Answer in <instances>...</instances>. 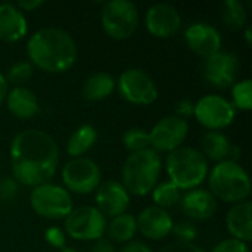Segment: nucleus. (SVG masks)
<instances>
[{
    "instance_id": "obj_1",
    "label": "nucleus",
    "mask_w": 252,
    "mask_h": 252,
    "mask_svg": "<svg viewBox=\"0 0 252 252\" xmlns=\"http://www.w3.org/2000/svg\"><path fill=\"white\" fill-rule=\"evenodd\" d=\"M13 179L25 186L49 183L59 164V149L53 137L41 130L19 131L10 143Z\"/></svg>"
},
{
    "instance_id": "obj_2",
    "label": "nucleus",
    "mask_w": 252,
    "mask_h": 252,
    "mask_svg": "<svg viewBox=\"0 0 252 252\" xmlns=\"http://www.w3.org/2000/svg\"><path fill=\"white\" fill-rule=\"evenodd\" d=\"M27 53L34 66L52 74L68 71L77 61L74 38L62 28L37 30L27 43Z\"/></svg>"
},
{
    "instance_id": "obj_3",
    "label": "nucleus",
    "mask_w": 252,
    "mask_h": 252,
    "mask_svg": "<svg viewBox=\"0 0 252 252\" xmlns=\"http://www.w3.org/2000/svg\"><path fill=\"white\" fill-rule=\"evenodd\" d=\"M161 168V157L151 148L130 154L123 165V186L131 195L145 196L158 185Z\"/></svg>"
},
{
    "instance_id": "obj_4",
    "label": "nucleus",
    "mask_w": 252,
    "mask_h": 252,
    "mask_svg": "<svg viewBox=\"0 0 252 252\" xmlns=\"http://www.w3.org/2000/svg\"><path fill=\"white\" fill-rule=\"evenodd\" d=\"M165 170L170 182L179 189L192 190L205 180L208 174V161L201 151L180 146L167 157Z\"/></svg>"
},
{
    "instance_id": "obj_5",
    "label": "nucleus",
    "mask_w": 252,
    "mask_h": 252,
    "mask_svg": "<svg viewBox=\"0 0 252 252\" xmlns=\"http://www.w3.org/2000/svg\"><path fill=\"white\" fill-rule=\"evenodd\" d=\"M210 192L216 199L239 204L248 199L251 193V180L248 173L236 161L219 162L208 177Z\"/></svg>"
},
{
    "instance_id": "obj_6",
    "label": "nucleus",
    "mask_w": 252,
    "mask_h": 252,
    "mask_svg": "<svg viewBox=\"0 0 252 252\" xmlns=\"http://www.w3.org/2000/svg\"><path fill=\"white\" fill-rule=\"evenodd\" d=\"M100 22L105 32L115 40L131 37L139 24V10L130 0H109L100 10Z\"/></svg>"
},
{
    "instance_id": "obj_7",
    "label": "nucleus",
    "mask_w": 252,
    "mask_h": 252,
    "mask_svg": "<svg viewBox=\"0 0 252 252\" xmlns=\"http://www.w3.org/2000/svg\"><path fill=\"white\" fill-rule=\"evenodd\" d=\"M30 204L35 214L47 220L66 219L74 210L69 192L62 186L53 183H44L32 188L30 195Z\"/></svg>"
},
{
    "instance_id": "obj_8",
    "label": "nucleus",
    "mask_w": 252,
    "mask_h": 252,
    "mask_svg": "<svg viewBox=\"0 0 252 252\" xmlns=\"http://www.w3.org/2000/svg\"><path fill=\"white\" fill-rule=\"evenodd\" d=\"M106 217L90 205L78 207L65 219V233L75 241H99L106 233Z\"/></svg>"
},
{
    "instance_id": "obj_9",
    "label": "nucleus",
    "mask_w": 252,
    "mask_h": 252,
    "mask_svg": "<svg viewBox=\"0 0 252 252\" xmlns=\"http://www.w3.org/2000/svg\"><path fill=\"white\" fill-rule=\"evenodd\" d=\"M115 87L123 99L134 105H151L158 99L155 81L139 68L126 69L115 81Z\"/></svg>"
},
{
    "instance_id": "obj_10",
    "label": "nucleus",
    "mask_w": 252,
    "mask_h": 252,
    "mask_svg": "<svg viewBox=\"0 0 252 252\" xmlns=\"http://www.w3.org/2000/svg\"><path fill=\"white\" fill-rule=\"evenodd\" d=\"M100 168L90 158H74L68 161L62 170V182L66 190L78 195H87L96 190L100 185Z\"/></svg>"
},
{
    "instance_id": "obj_11",
    "label": "nucleus",
    "mask_w": 252,
    "mask_h": 252,
    "mask_svg": "<svg viewBox=\"0 0 252 252\" xmlns=\"http://www.w3.org/2000/svg\"><path fill=\"white\" fill-rule=\"evenodd\" d=\"M195 118L210 131L229 127L236 117V109L230 100L220 94H207L195 103Z\"/></svg>"
},
{
    "instance_id": "obj_12",
    "label": "nucleus",
    "mask_w": 252,
    "mask_h": 252,
    "mask_svg": "<svg viewBox=\"0 0 252 252\" xmlns=\"http://www.w3.org/2000/svg\"><path fill=\"white\" fill-rule=\"evenodd\" d=\"M189 133L188 121L176 117L168 115L159 120L149 134V145L155 152H173L183 145Z\"/></svg>"
},
{
    "instance_id": "obj_13",
    "label": "nucleus",
    "mask_w": 252,
    "mask_h": 252,
    "mask_svg": "<svg viewBox=\"0 0 252 252\" xmlns=\"http://www.w3.org/2000/svg\"><path fill=\"white\" fill-rule=\"evenodd\" d=\"M239 69V58L232 52L220 50L205 58L202 65V75L211 86L226 89L236 83Z\"/></svg>"
},
{
    "instance_id": "obj_14",
    "label": "nucleus",
    "mask_w": 252,
    "mask_h": 252,
    "mask_svg": "<svg viewBox=\"0 0 252 252\" xmlns=\"http://www.w3.org/2000/svg\"><path fill=\"white\" fill-rule=\"evenodd\" d=\"M145 24L152 35L158 38H167L179 31L182 25V16L174 6L168 3H155L148 9Z\"/></svg>"
},
{
    "instance_id": "obj_15",
    "label": "nucleus",
    "mask_w": 252,
    "mask_h": 252,
    "mask_svg": "<svg viewBox=\"0 0 252 252\" xmlns=\"http://www.w3.org/2000/svg\"><path fill=\"white\" fill-rule=\"evenodd\" d=\"M185 41L188 47L199 56L208 58L221 50V34L220 31L207 22H195L185 31Z\"/></svg>"
},
{
    "instance_id": "obj_16",
    "label": "nucleus",
    "mask_w": 252,
    "mask_h": 252,
    "mask_svg": "<svg viewBox=\"0 0 252 252\" xmlns=\"http://www.w3.org/2000/svg\"><path fill=\"white\" fill-rule=\"evenodd\" d=\"M96 208L105 217H117L127 211L130 205V193L123 183L108 180L99 185L96 192Z\"/></svg>"
},
{
    "instance_id": "obj_17",
    "label": "nucleus",
    "mask_w": 252,
    "mask_h": 252,
    "mask_svg": "<svg viewBox=\"0 0 252 252\" xmlns=\"http://www.w3.org/2000/svg\"><path fill=\"white\" fill-rule=\"evenodd\" d=\"M136 223H137V230H140L143 236L152 241L165 239L173 229L171 216L165 210L158 207L145 208L136 219Z\"/></svg>"
},
{
    "instance_id": "obj_18",
    "label": "nucleus",
    "mask_w": 252,
    "mask_h": 252,
    "mask_svg": "<svg viewBox=\"0 0 252 252\" xmlns=\"http://www.w3.org/2000/svg\"><path fill=\"white\" fill-rule=\"evenodd\" d=\"M28 32V21L13 3H0V40L13 43Z\"/></svg>"
},
{
    "instance_id": "obj_19",
    "label": "nucleus",
    "mask_w": 252,
    "mask_h": 252,
    "mask_svg": "<svg viewBox=\"0 0 252 252\" xmlns=\"http://www.w3.org/2000/svg\"><path fill=\"white\" fill-rule=\"evenodd\" d=\"M180 202H182L183 213L189 219L198 221L208 220L217 211V199L211 195L210 190L199 189V188L188 190Z\"/></svg>"
},
{
    "instance_id": "obj_20",
    "label": "nucleus",
    "mask_w": 252,
    "mask_h": 252,
    "mask_svg": "<svg viewBox=\"0 0 252 252\" xmlns=\"http://www.w3.org/2000/svg\"><path fill=\"white\" fill-rule=\"evenodd\" d=\"M226 226L233 239L248 244L252 239V204L244 201L235 204L227 213Z\"/></svg>"
},
{
    "instance_id": "obj_21",
    "label": "nucleus",
    "mask_w": 252,
    "mask_h": 252,
    "mask_svg": "<svg viewBox=\"0 0 252 252\" xmlns=\"http://www.w3.org/2000/svg\"><path fill=\"white\" fill-rule=\"evenodd\" d=\"M6 105L10 114L19 120H30L40 109L37 94L31 89L24 86L13 87L10 92H7Z\"/></svg>"
},
{
    "instance_id": "obj_22",
    "label": "nucleus",
    "mask_w": 252,
    "mask_h": 252,
    "mask_svg": "<svg viewBox=\"0 0 252 252\" xmlns=\"http://www.w3.org/2000/svg\"><path fill=\"white\" fill-rule=\"evenodd\" d=\"M115 89V78L108 72H94L83 83V96L87 100H103Z\"/></svg>"
},
{
    "instance_id": "obj_23",
    "label": "nucleus",
    "mask_w": 252,
    "mask_h": 252,
    "mask_svg": "<svg viewBox=\"0 0 252 252\" xmlns=\"http://www.w3.org/2000/svg\"><path fill=\"white\" fill-rule=\"evenodd\" d=\"M201 148H202L201 154L205 158H210L217 162L226 161L232 151V145H230L229 139L220 131L205 133L202 137V142H201Z\"/></svg>"
},
{
    "instance_id": "obj_24",
    "label": "nucleus",
    "mask_w": 252,
    "mask_h": 252,
    "mask_svg": "<svg viewBox=\"0 0 252 252\" xmlns=\"http://www.w3.org/2000/svg\"><path fill=\"white\" fill-rule=\"evenodd\" d=\"M97 140V131L90 124L80 126L68 139L66 142V152L72 158L83 157Z\"/></svg>"
},
{
    "instance_id": "obj_25",
    "label": "nucleus",
    "mask_w": 252,
    "mask_h": 252,
    "mask_svg": "<svg viewBox=\"0 0 252 252\" xmlns=\"http://www.w3.org/2000/svg\"><path fill=\"white\" fill-rule=\"evenodd\" d=\"M137 232V223L134 216L124 213L121 216H117L111 220V223L106 226V233L111 241L118 244L130 242Z\"/></svg>"
},
{
    "instance_id": "obj_26",
    "label": "nucleus",
    "mask_w": 252,
    "mask_h": 252,
    "mask_svg": "<svg viewBox=\"0 0 252 252\" xmlns=\"http://www.w3.org/2000/svg\"><path fill=\"white\" fill-rule=\"evenodd\" d=\"M223 22L232 30L244 28L248 21V13L242 1L239 0H224L220 7Z\"/></svg>"
},
{
    "instance_id": "obj_27",
    "label": "nucleus",
    "mask_w": 252,
    "mask_h": 252,
    "mask_svg": "<svg viewBox=\"0 0 252 252\" xmlns=\"http://www.w3.org/2000/svg\"><path fill=\"white\" fill-rule=\"evenodd\" d=\"M152 198H154V202L157 204L155 207L165 210V208L176 205L180 201V189L170 180L162 182L154 188Z\"/></svg>"
},
{
    "instance_id": "obj_28",
    "label": "nucleus",
    "mask_w": 252,
    "mask_h": 252,
    "mask_svg": "<svg viewBox=\"0 0 252 252\" xmlns=\"http://www.w3.org/2000/svg\"><path fill=\"white\" fill-rule=\"evenodd\" d=\"M232 105L235 109L250 111L252 108V81L250 78L236 81L232 87Z\"/></svg>"
},
{
    "instance_id": "obj_29",
    "label": "nucleus",
    "mask_w": 252,
    "mask_h": 252,
    "mask_svg": "<svg viewBox=\"0 0 252 252\" xmlns=\"http://www.w3.org/2000/svg\"><path fill=\"white\" fill-rule=\"evenodd\" d=\"M32 74H34V65L30 61H19L9 68L4 77L7 84L10 83L15 84V87H18L22 86L25 81H28L32 77Z\"/></svg>"
},
{
    "instance_id": "obj_30",
    "label": "nucleus",
    "mask_w": 252,
    "mask_h": 252,
    "mask_svg": "<svg viewBox=\"0 0 252 252\" xmlns=\"http://www.w3.org/2000/svg\"><path fill=\"white\" fill-rule=\"evenodd\" d=\"M123 145L131 152L143 151L149 146V134L142 128H130L123 134Z\"/></svg>"
},
{
    "instance_id": "obj_31",
    "label": "nucleus",
    "mask_w": 252,
    "mask_h": 252,
    "mask_svg": "<svg viewBox=\"0 0 252 252\" xmlns=\"http://www.w3.org/2000/svg\"><path fill=\"white\" fill-rule=\"evenodd\" d=\"M171 233L176 236L177 242L193 244V241L198 236V229L192 223H189V221H180L177 224H173Z\"/></svg>"
},
{
    "instance_id": "obj_32",
    "label": "nucleus",
    "mask_w": 252,
    "mask_h": 252,
    "mask_svg": "<svg viewBox=\"0 0 252 252\" xmlns=\"http://www.w3.org/2000/svg\"><path fill=\"white\" fill-rule=\"evenodd\" d=\"M211 252H250V248H248V244L230 238L217 244Z\"/></svg>"
},
{
    "instance_id": "obj_33",
    "label": "nucleus",
    "mask_w": 252,
    "mask_h": 252,
    "mask_svg": "<svg viewBox=\"0 0 252 252\" xmlns=\"http://www.w3.org/2000/svg\"><path fill=\"white\" fill-rule=\"evenodd\" d=\"M44 238L47 241L49 245H52L53 248H65V242H66V238H65V232L59 227H49L46 232H44Z\"/></svg>"
},
{
    "instance_id": "obj_34",
    "label": "nucleus",
    "mask_w": 252,
    "mask_h": 252,
    "mask_svg": "<svg viewBox=\"0 0 252 252\" xmlns=\"http://www.w3.org/2000/svg\"><path fill=\"white\" fill-rule=\"evenodd\" d=\"M193 111H195V103L189 99H183L176 103V117H180L185 120L188 117H192Z\"/></svg>"
},
{
    "instance_id": "obj_35",
    "label": "nucleus",
    "mask_w": 252,
    "mask_h": 252,
    "mask_svg": "<svg viewBox=\"0 0 252 252\" xmlns=\"http://www.w3.org/2000/svg\"><path fill=\"white\" fill-rule=\"evenodd\" d=\"M161 252H205L201 250L198 245L195 244H182V242H174L167 245L165 248H162Z\"/></svg>"
},
{
    "instance_id": "obj_36",
    "label": "nucleus",
    "mask_w": 252,
    "mask_h": 252,
    "mask_svg": "<svg viewBox=\"0 0 252 252\" xmlns=\"http://www.w3.org/2000/svg\"><path fill=\"white\" fill-rule=\"evenodd\" d=\"M120 252H152V250L143 244V242H139V241H130L127 242Z\"/></svg>"
},
{
    "instance_id": "obj_37",
    "label": "nucleus",
    "mask_w": 252,
    "mask_h": 252,
    "mask_svg": "<svg viewBox=\"0 0 252 252\" xmlns=\"http://www.w3.org/2000/svg\"><path fill=\"white\" fill-rule=\"evenodd\" d=\"M16 193V186L13 180H4L3 183H0V196L4 199L12 198Z\"/></svg>"
},
{
    "instance_id": "obj_38",
    "label": "nucleus",
    "mask_w": 252,
    "mask_h": 252,
    "mask_svg": "<svg viewBox=\"0 0 252 252\" xmlns=\"http://www.w3.org/2000/svg\"><path fill=\"white\" fill-rule=\"evenodd\" d=\"M92 252H115V248L111 241L102 238L99 241H94V245L92 247Z\"/></svg>"
},
{
    "instance_id": "obj_39",
    "label": "nucleus",
    "mask_w": 252,
    "mask_h": 252,
    "mask_svg": "<svg viewBox=\"0 0 252 252\" xmlns=\"http://www.w3.org/2000/svg\"><path fill=\"white\" fill-rule=\"evenodd\" d=\"M44 1L43 0H21L16 3V7L19 10H24V12H30V10H34L37 7H40Z\"/></svg>"
},
{
    "instance_id": "obj_40",
    "label": "nucleus",
    "mask_w": 252,
    "mask_h": 252,
    "mask_svg": "<svg viewBox=\"0 0 252 252\" xmlns=\"http://www.w3.org/2000/svg\"><path fill=\"white\" fill-rule=\"evenodd\" d=\"M6 94H7V81H6V77L0 74V105L6 99Z\"/></svg>"
},
{
    "instance_id": "obj_41",
    "label": "nucleus",
    "mask_w": 252,
    "mask_h": 252,
    "mask_svg": "<svg viewBox=\"0 0 252 252\" xmlns=\"http://www.w3.org/2000/svg\"><path fill=\"white\" fill-rule=\"evenodd\" d=\"M245 40H247V44L251 46L252 44V35H251V27L247 25L245 27Z\"/></svg>"
},
{
    "instance_id": "obj_42",
    "label": "nucleus",
    "mask_w": 252,
    "mask_h": 252,
    "mask_svg": "<svg viewBox=\"0 0 252 252\" xmlns=\"http://www.w3.org/2000/svg\"><path fill=\"white\" fill-rule=\"evenodd\" d=\"M61 252H80V251H77V250H74V248H62Z\"/></svg>"
}]
</instances>
